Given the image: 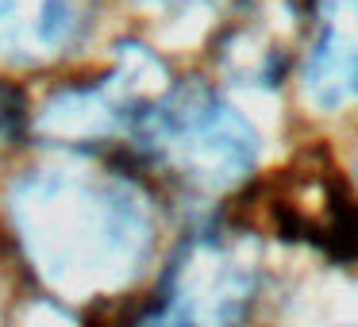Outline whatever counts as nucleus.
Returning <instances> with one entry per match:
<instances>
[{"instance_id": "nucleus-3", "label": "nucleus", "mask_w": 358, "mask_h": 327, "mask_svg": "<svg viewBox=\"0 0 358 327\" xmlns=\"http://www.w3.org/2000/svg\"><path fill=\"white\" fill-rule=\"evenodd\" d=\"M304 96L324 112L358 108V0H320L304 58Z\"/></svg>"}, {"instance_id": "nucleus-7", "label": "nucleus", "mask_w": 358, "mask_h": 327, "mask_svg": "<svg viewBox=\"0 0 358 327\" xmlns=\"http://www.w3.org/2000/svg\"><path fill=\"white\" fill-rule=\"evenodd\" d=\"M20 119H24V108H20V96L12 89L0 85V143H8L12 135L20 131Z\"/></svg>"}, {"instance_id": "nucleus-4", "label": "nucleus", "mask_w": 358, "mask_h": 327, "mask_svg": "<svg viewBox=\"0 0 358 327\" xmlns=\"http://www.w3.org/2000/svg\"><path fill=\"white\" fill-rule=\"evenodd\" d=\"M289 173V189L273 196V219L335 258H358V204L347 196L343 181L312 170Z\"/></svg>"}, {"instance_id": "nucleus-2", "label": "nucleus", "mask_w": 358, "mask_h": 327, "mask_svg": "<svg viewBox=\"0 0 358 327\" xmlns=\"http://www.w3.org/2000/svg\"><path fill=\"white\" fill-rule=\"evenodd\" d=\"M131 135L166 177L201 193H224L239 185L258 158L250 124L201 81L155 96L139 112Z\"/></svg>"}, {"instance_id": "nucleus-5", "label": "nucleus", "mask_w": 358, "mask_h": 327, "mask_svg": "<svg viewBox=\"0 0 358 327\" xmlns=\"http://www.w3.org/2000/svg\"><path fill=\"white\" fill-rule=\"evenodd\" d=\"M89 24L93 0H0V54H58L73 47Z\"/></svg>"}, {"instance_id": "nucleus-1", "label": "nucleus", "mask_w": 358, "mask_h": 327, "mask_svg": "<svg viewBox=\"0 0 358 327\" xmlns=\"http://www.w3.org/2000/svg\"><path fill=\"white\" fill-rule=\"evenodd\" d=\"M12 224L27 262L62 293H104L143 270L147 201L96 170H35L12 193Z\"/></svg>"}, {"instance_id": "nucleus-6", "label": "nucleus", "mask_w": 358, "mask_h": 327, "mask_svg": "<svg viewBox=\"0 0 358 327\" xmlns=\"http://www.w3.org/2000/svg\"><path fill=\"white\" fill-rule=\"evenodd\" d=\"M131 327H212V324H204L201 316H193L189 308H181L178 300H170V296L162 293Z\"/></svg>"}, {"instance_id": "nucleus-8", "label": "nucleus", "mask_w": 358, "mask_h": 327, "mask_svg": "<svg viewBox=\"0 0 358 327\" xmlns=\"http://www.w3.org/2000/svg\"><path fill=\"white\" fill-rule=\"evenodd\" d=\"M147 4H185V0H147Z\"/></svg>"}]
</instances>
